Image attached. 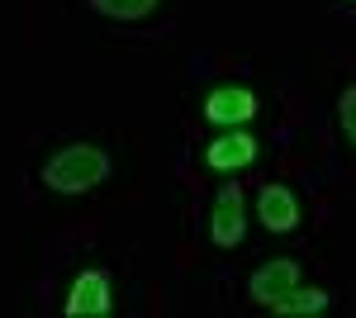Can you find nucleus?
<instances>
[{"label":"nucleus","instance_id":"obj_1","mask_svg":"<svg viewBox=\"0 0 356 318\" xmlns=\"http://www.w3.org/2000/svg\"><path fill=\"white\" fill-rule=\"evenodd\" d=\"M110 176V157L95 148V143H72L62 148L48 166H43V186L57 195H86Z\"/></svg>","mask_w":356,"mask_h":318},{"label":"nucleus","instance_id":"obj_2","mask_svg":"<svg viewBox=\"0 0 356 318\" xmlns=\"http://www.w3.org/2000/svg\"><path fill=\"white\" fill-rule=\"evenodd\" d=\"M209 238H214V247H238L247 238V200L238 186L219 190L214 214H209Z\"/></svg>","mask_w":356,"mask_h":318},{"label":"nucleus","instance_id":"obj_3","mask_svg":"<svg viewBox=\"0 0 356 318\" xmlns=\"http://www.w3.org/2000/svg\"><path fill=\"white\" fill-rule=\"evenodd\" d=\"M252 114H257V95H252L247 86H219V90L204 95V119H209V124L243 129Z\"/></svg>","mask_w":356,"mask_h":318},{"label":"nucleus","instance_id":"obj_4","mask_svg":"<svg viewBox=\"0 0 356 318\" xmlns=\"http://www.w3.org/2000/svg\"><path fill=\"white\" fill-rule=\"evenodd\" d=\"M110 309H114V299H110L105 271H81L72 294H67V318H105Z\"/></svg>","mask_w":356,"mask_h":318},{"label":"nucleus","instance_id":"obj_5","mask_svg":"<svg viewBox=\"0 0 356 318\" xmlns=\"http://www.w3.org/2000/svg\"><path fill=\"white\" fill-rule=\"evenodd\" d=\"M300 285V262H290V257H275L266 262L261 271H252V280H247V294L257 299V304H266L271 309L280 294H290Z\"/></svg>","mask_w":356,"mask_h":318},{"label":"nucleus","instance_id":"obj_6","mask_svg":"<svg viewBox=\"0 0 356 318\" xmlns=\"http://www.w3.org/2000/svg\"><path fill=\"white\" fill-rule=\"evenodd\" d=\"M252 157H257V143H252V133H243V129L223 133V138H214V143L204 148V166H209V171H238V166H247Z\"/></svg>","mask_w":356,"mask_h":318},{"label":"nucleus","instance_id":"obj_7","mask_svg":"<svg viewBox=\"0 0 356 318\" xmlns=\"http://www.w3.org/2000/svg\"><path fill=\"white\" fill-rule=\"evenodd\" d=\"M257 214H261V223H266L271 233H295V228H300V200H295L285 186H266L261 190Z\"/></svg>","mask_w":356,"mask_h":318},{"label":"nucleus","instance_id":"obj_8","mask_svg":"<svg viewBox=\"0 0 356 318\" xmlns=\"http://www.w3.org/2000/svg\"><path fill=\"white\" fill-rule=\"evenodd\" d=\"M328 309V294L323 290H304V285H295L290 294H280L271 304V314H280V318H318Z\"/></svg>","mask_w":356,"mask_h":318},{"label":"nucleus","instance_id":"obj_9","mask_svg":"<svg viewBox=\"0 0 356 318\" xmlns=\"http://www.w3.org/2000/svg\"><path fill=\"white\" fill-rule=\"evenodd\" d=\"M105 19H143L157 10V0H90Z\"/></svg>","mask_w":356,"mask_h":318},{"label":"nucleus","instance_id":"obj_10","mask_svg":"<svg viewBox=\"0 0 356 318\" xmlns=\"http://www.w3.org/2000/svg\"><path fill=\"white\" fill-rule=\"evenodd\" d=\"M337 119H342L347 143L356 148V86H347V90H342V100H337Z\"/></svg>","mask_w":356,"mask_h":318}]
</instances>
